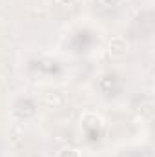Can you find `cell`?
<instances>
[{
    "label": "cell",
    "instance_id": "6da1fadb",
    "mask_svg": "<svg viewBox=\"0 0 155 157\" xmlns=\"http://www.w3.org/2000/svg\"><path fill=\"white\" fill-rule=\"evenodd\" d=\"M128 53V42L122 37H115L110 42V55L112 57H124Z\"/></svg>",
    "mask_w": 155,
    "mask_h": 157
},
{
    "label": "cell",
    "instance_id": "7a4b0ae2",
    "mask_svg": "<svg viewBox=\"0 0 155 157\" xmlns=\"http://www.w3.org/2000/svg\"><path fill=\"white\" fill-rule=\"evenodd\" d=\"M60 2H62V4H71L73 0H60Z\"/></svg>",
    "mask_w": 155,
    "mask_h": 157
}]
</instances>
